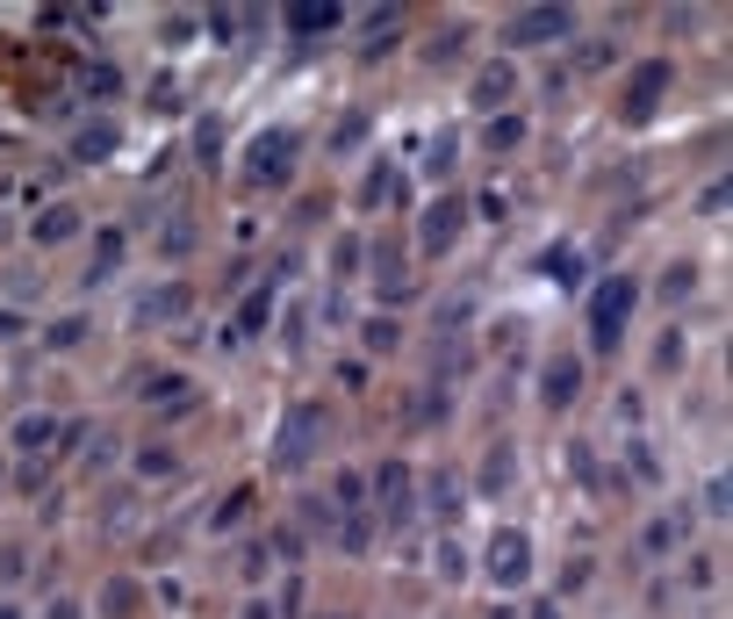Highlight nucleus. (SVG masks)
I'll return each mask as SVG.
<instances>
[{
    "label": "nucleus",
    "mask_w": 733,
    "mask_h": 619,
    "mask_svg": "<svg viewBox=\"0 0 733 619\" xmlns=\"http://www.w3.org/2000/svg\"><path fill=\"white\" fill-rule=\"evenodd\" d=\"M295 152H302V138L288 123L252 130V144H244V188H288L295 180Z\"/></svg>",
    "instance_id": "1"
},
{
    "label": "nucleus",
    "mask_w": 733,
    "mask_h": 619,
    "mask_svg": "<svg viewBox=\"0 0 733 619\" xmlns=\"http://www.w3.org/2000/svg\"><path fill=\"white\" fill-rule=\"evenodd\" d=\"M640 310V281L633 274H604L598 296H590V339H598V353H611V346L625 339V317Z\"/></svg>",
    "instance_id": "2"
},
{
    "label": "nucleus",
    "mask_w": 733,
    "mask_h": 619,
    "mask_svg": "<svg viewBox=\"0 0 733 619\" xmlns=\"http://www.w3.org/2000/svg\"><path fill=\"white\" fill-rule=\"evenodd\" d=\"M317 440H324V403H295V411L281 418V432H273V468L302 476L310 455H317Z\"/></svg>",
    "instance_id": "3"
},
{
    "label": "nucleus",
    "mask_w": 733,
    "mask_h": 619,
    "mask_svg": "<svg viewBox=\"0 0 733 619\" xmlns=\"http://www.w3.org/2000/svg\"><path fill=\"white\" fill-rule=\"evenodd\" d=\"M482 577L496 583V591H518V583L532 577V540L518 533V526H496V533H489V548H482Z\"/></svg>",
    "instance_id": "4"
},
{
    "label": "nucleus",
    "mask_w": 733,
    "mask_h": 619,
    "mask_svg": "<svg viewBox=\"0 0 733 619\" xmlns=\"http://www.w3.org/2000/svg\"><path fill=\"white\" fill-rule=\"evenodd\" d=\"M461 231H468V202L446 188V194H432V202H424V217H418V252H432V260H439V252L461 246Z\"/></svg>",
    "instance_id": "5"
},
{
    "label": "nucleus",
    "mask_w": 733,
    "mask_h": 619,
    "mask_svg": "<svg viewBox=\"0 0 733 619\" xmlns=\"http://www.w3.org/2000/svg\"><path fill=\"white\" fill-rule=\"evenodd\" d=\"M72 238H87V217H80V202H66V194L29 217V246L37 252H58V246H72Z\"/></svg>",
    "instance_id": "6"
},
{
    "label": "nucleus",
    "mask_w": 733,
    "mask_h": 619,
    "mask_svg": "<svg viewBox=\"0 0 733 619\" xmlns=\"http://www.w3.org/2000/svg\"><path fill=\"white\" fill-rule=\"evenodd\" d=\"M575 397H583V353H546L540 368V411H575Z\"/></svg>",
    "instance_id": "7"
},
{
    "label": "nucleus",
    "mask_w": 733,
    "mask_h": 619,
    "mask_svg": "<svg viewBox=\"0 0 733 619\" xmlns=\"http://www.w3.org/2000/svg\"><path fill=\"white\" fill-rule=\"evenodd\" d=\"M662 94H669V58H640L633 80H625V109H619V116H625V123H640V116H647Z\"/></svg>",
    "instance_id": "8"
},
{
    "label": "nucleus",
    "mask_w": 733,
    "mask_h": 619,
    "mask_svg": "<svg viewBox=\"0 0 733 619\" xmlns=\"http://www.w3.org/2000/svg\"><path fill=\"white\" fill-rule=\"evenodd\" d=\"M194 310V289L188 281H159V289H144V303H130V325H173V317Z\"/></svg>",
    "instance_id": "9"
},
{
    "label": "nucleus",
    "mask_w": 733,
    "mask_h": 619,
    "mask_svg": "<svg viewBox=\"0 0 733 619\" xmlns=\"http://www.w3.org/2000/svg\"><path fill=\"white\" fill-rule=\"evenodd\" d=\"M180 447L173 440H144V447H130V482H173L180 476Z\"/></svg>",
    "instance_id": "10"
},
{
    "label": "nucleus",
    "mask_w": 733,
    "mask_h": 619,
    "mask_svg": "<svg viewBox=\"0 0 733 619\" xmlns=\"http://www.w3.org/2000/svg\"><path fill=\"white\" fill-rule=\"evenodd\" d=\"M374 519H410V461H381L374 468Z\"/></svg>",
    "instance_id": "11"
},
{
    "label": "nucleus",
    "mask_w": 733,
    "mask_h": 619,
    "mask_svg": "<svg viewBox=\"0 0 733 619\" xmlns=\"http://www.w3.org/2000/svg\"><path fill=\"white\" fill-rule=\"evenodd\" d=\"M51 447H58V418H51V411H22V418H14V455H29V461H58Z\"/></svg>",
    "instance_id": "12"
},
{
    "label": "nucleus",
    "mask_w": 733,
    "mask_h": 619,
    "mask_svg": "<svg viewBox=\"0 0 733 619\" xmlns=\"http://www.w3.org/2000/svg\"><path fill=\"white\" fill-rule=\"evenodd\" d=\"M575 29L569 8H540V14H511V43H561Z\"/></svg>",
    "instance_id": "13"
},
{
    "label": "nucleus",
    "mask_w": 733,
    "mask_h": 619,
    "mask_svg": "<svg viewBox=\"0 0 733 619\" xmlns=\"http://www.w3.org/2000/svg\"><path fill=\"white\" fill-rule=\"evenodd\" d=\"M252 511H259V490H252V482H231V490L217 497V511H209V533H217V540H223V533H238Z\"/></svg>",
    "instance_id": "14"
},
{
    "label": "nucleus",
    "mask_w": 733,
    "mask_h": 619,
    "mask_svg": "<svg viewBox=\"0 0 733 619\" xmlns=\"http://www.w3.org/2000/svg\"><path fill=\"white\" fill-rule=\"evenodd\" d=\"M395 43H403V14H395V8H374V22L360 29V66H374V58H389Z\"/></svg>",
    "instance_id": "15"
},
{
    "label": "nucleus",
    "mask_w": 733,
    "mask_h": 619,
    "mask_svg": "<svg viewBox=\"0 0 733 619\" xmlns=\"http://www.w3.org/2000/svg\"><path fill=\"white\" fill-rule=\"evenodd\" d=\"M511 94H518V66H511V58H496V66H482V72H475V109L496 116Z\"/></svg>",
    "instance_id": "16"
},
{
    "label": "nucleus",
    "mask_w": 733,
    "mask_h": 619,
    "mask_svg": "<svg viewBox=\"0 0 733 619\" xmlns=\"http://www.w3.org/2000/svg\"><path fill=\"white\" fill-rule=\"evenodd\" d=\"M122 246H130V231L122 223H109V231H94V260H87V289H101V281L122 267Z\"/></svg>",
    "instance_id": "17"
},
{
    "label": "nucleus",
    "mask_w": 733,
    "mask_h": 619,
    "mask_svg": "<svg viewBox=\"0 0 733 619\" xmlns=\"http://www.w3.org/2000/svg\"><path fill=\"white\" fill-rule=\"evenodd\" d=\"M339 22H345V8H331V0H310V8H288L281 14L288 37H324V29H339Z\"/></svg>",
    "instance_id": "18"
},
{
    "label": "nucleus",
    "mask_w": 733,
    "mask_h": 619,
    "mask_svg": "<svg viewBox=\"0 0 733 619\" xmlns=\"http://www.w3.org/2000/svg\"><path fill=\"white\" fill-rule=\"evenodd\" d=\"M395 180H403V173H395L389 159H374V166H366V173H360L353 202H360V209H381V202H395V194H403V188H395Z\"/></svg>",
    "instance_id": "19"
},
{
    "label": "nucleus",
    "mask_w": 733,
    "mask_h": 619,
    "mask_svg": "<svg viewBox=\"0 0 733 619\" xmlns=\"http://www.w3.org/2000/svg\"><path fill=\"white\" fill-rule=\"evenodd\" d=\"M691 289H697V260H676V267H662V281H654V303L683 310V303H691Z\"/></svg>",
    "instance_id": "20"
},
{
    "label": "nucleus",
    "mask_w": 733,
    "mask_h": 619,
    "mask_svg": "<svg viewBox=\"0 0 733 619\" xmlns=\"http://www.w3.org/2000/svg\"><path fill=\"white\" fill-rule=\"evenodd\" d=\"M374 533H381L374 505H360V511H339V548H345V555H366V548H374Z\"/></svg>",
    "instance_id": "21"
},
{
    "label": "nucleus",
    "mask_w": 733,
    "mask_h": 619,
    "mask_svg": "<svg viewBox=\"0 0 733 619\" xmlns=\"http://www.w3.org/2000/svg\"><path fill=\"white\" fill-rule=\"evenodd\" d=\"M360 346L366 353H395V346H403V317H389V310H374V317H360Z\"/></svg>",
    "instance_id": "22"
},
{
    "label": "nucleus",
    "mask_w": 733,
    "mask_h": 619,
    "mask_svg": "<svg viewBox=\"0 0 733 619\" xmlns=\"http://www.w3.org/2000/svg\"><path fill=\"white\" fill-rule=\"evenodd\" d=\"M72 346H87V310H66L43 325V353H72Z\"/></svg>",
    "instance_id": "23"
},
{
    "label": "nucleus",
    "mask_w": 733,
    "mask_h": 619,
    "mask_svg": "<svg viewBox=\"0 0 733 619\" xmlns=\"http://www.w3.org/2000/svg\"><path fill=\"white\" fill-rule=\"evenodd\" d=\"M482 144H489V152H518V144H525V116L496 109V116H489V130H482Z\"/></svg>",
    "instance_id": "24"
},
{
    "label": "nucleus",
    "mask_w": 733,
    "mask_h": 619,
    "mask_svg": "<svg viewBox=\"0 0 733 619\" xmlns=\"http://www.w3.org/2000/svg\"><path fill=\"white\" fill-rule=\"evenodd\" d=\"M194 246H202V223H194L188 217V209H180V217L173 223H165V238H159V252H165V260H188V252Z\"/></svg>",
    "instance_id": "25"
},
{
    "label": "nucleus",
    "mask_w": 733,
    "mask_h": 619,
    "mask_svg": "<svg viewBox=\"0 0 733 619\" xmlns=\"http://www.w3.org/2000/svg\"><path fill=\"white\" fill-rule=\"evenodd\" d=\"M432 519L439 526H461V482H453V468H439V476H432Z\"/></svg>",
    "instance_id": "26"
},
{
    "label": "nucleus",
    "mask_w": 733,
    "mask_h": 619,
    "mask_svg": "<svg viewBox=\"0 0 733 619\" xmlns=\"http://www.w3.org/2000/svg\"><path fill=\"white\" fill-rule=\"evenodd\" d=\"M511 461H518V447H511V440H496V447H489V461H482V497L511 490Z\"/></svg>",
    "instance_id": "27"
},
{
    "label": "nucleus",
    "mask_w": 733,
    "mask_h": 619,
    "mask_svg": "<svg viewBox=\"0 0 733 619\" xmlns=\"http://www.w3.org/2000/svg\"><path fill=\"white\" fill-rule=\"evenodd\" d=\"M51 468H58V461H14V468H8V490H14V497H43V490H51Z\"/></svg>",
    "instance_id": "28"
},
{
    "label": "nucleus",
    "mask_w": 733,
    "mask_h": 619,
    "mask_svg": "<svg viewBox=\"0 0 733 619\" xmlns=\"http://www.w3.org/2000/svg\"><path fill=\"white\" fill-rule=\"evenodd\" d=\"M676 540H683V519H669V511H662V519H647V526H640V555H669Z\"/></svg>",
    "instance_id": "29"
},
{
    "label": "nucleus",
    "mask_w": 733,
    "mask_h": 619,
    "mask_svg": "<svg viewBox=\"0 0 733 619\" xmlns=\"http://www.w3.org/2000/svg\"><path fill=\"white\" fill-rule=\"evenodd\" d=\"M453 159H461V138H453V130H439L432 152H424V180H453Z\"/></svg>",
    "instance_id": "30"
},
{
    "label": "nucleus",
    "mask_w": 733,
    "mask_h": 619,
    "mask_svg": "<svg viewBox=\"0 0 733 619\" xmlns=\"http://www.w3.org/2000/svg\"><path fill=\"white\" fill-rule=\"evenodd\" d=\"M267 317H273V289H252V296L238 303V331H244V339H259V331H267Z\"/></svg>",
    "instance_id": "31"
},
{
    "label": "nucleus",
    "mask_w": 733,
    "mask_h": 619,
    "mask_svg": "<svg viewBox=\"0 0 733 619\" xmlns=\"http://www.w3.org/2000/svg\"><path fill=\"white\" fill-rule=\"evenodd\" d=\"M22 577H29V540H0V591H14Z\"/></svg>",
    "instance_id": "32"
},
{
    "label": "nucleus",
    "mask_w": 733,
    "mask_h": 619,
    "mask_svg": "<svg viewBox=\"0 0 733 619\" xmlns=\"http://www.w3.org/2000/svg\"><path fill=\"white\" fill-rule=\"evenodd\" d=\"M137 598H144V591H137L130 577H109V591H101V612H109V619H130Z\"/></svg>",
    "instance_id": "33"
},
{
    "label": "nucleus",
    "mask_w": 733,
    "mask_h": 619,
    "mask_svg": "<svg viewBox=\"0 0 733 619\" xmlns=\"http://www.w3.org/2000/svg\"><path fill=\"white\" fill-rule=\"evenodd\" d=\"M87 94H94V101H116V94H122V72L109 66V58H94V66H87Z\"/></svg>",
    "instance_id": "34"
},
{
    "label": "nucleus",
    "mask_w": 733,
    "mask_h": 619,
    "mask_svg": "<svg viewBox=\"0 0 733 619\" xmlns=\"http://www.w3.org/2000/svg\"><path fill=\"white\" fill-rule=\"evenodd\" d=\"M331 519H339V505H331L324 490H317V497H302V526H310V533H331Z\"/></svg>",
    "instance_id": "35"
},
{
    "label": "nucleus",
    "mask_w": 733,
    "mask_h": 619,
    "mask_svg": "<svg viewBox=\"0 0 733 619\" xmlns=\"http://www.w3.org/2000/svg\"><path fill=\"white\" fill-rule=\"evenodd\" d=\"M683 368V331H662L654 339V375H676Z\"/></svg>",
    "instance_id": "36"
},
{
    "label": "nucleus",
    "mask_w": 733,
    "mask_h": 619,
    "mask_svg": "<svg viewBox=\"0 0 733 619\" xmlns=\"http://www.w3.org/2000/svg\"><path fill=\"white\" fill-rule=\"evenodd\" d=\"M611 58H619V43H611V37H590L583 51H575V66H583V72H604Z\"/></svg>",
    "instance_id": "37"
},
{
    "label": "nucleus",
    "mask_w": 733,
    "mask_h": 619,
    "mask_svg": "<svg viewBox=\"0 0 733 619\" xmlns=\"http://www.w3.org/2000/svg\"><path fill=\"white\" fill-rule=\"evenodd\" d=\"M366 138V116H339V130H331V152H360Z\"/></svg>",
    "instance_id": "38"
},
{
    "label": "nucleus",
    "mask_w": 733,
    "mask_h": 619,
    "mask_svg": "<svg viewBox=\"0 0 733 619\" xmlns=\"http://www.w3.org/2000/svg\"><path fill=\"white\" fill-rule=\"evenodd\" d=\"M238 569H244V583H259V577H267V569H273V548H267V540H252Z\"/></svg>",
    "instance_id": "39"
},
{
    "label": "nucleus",
    "mask_w": 733,
    "mask_h": 619,
    "mask_svg": "<svg viewBox=\"0 0 733 619\" xmlns=\"http://www.w3.org/2000/svg\"><path fill=\"white\" fill-rule=\"evenodd\" d=\"M705 511H712V526H726V476L720 468L705 476Z\"/></svg>",
    "instance_id": "40"
},
{
    "label": "nucleus",
    "mask_w": 733,
    "mask_h": 619,
    "mask_svg": "<svg viewBox=\"0 0 733 619\" xmlns=\"http://www.w3.org/2000/svg\"><path fill=\"white\" fill-rule=\"evenodd\" d=\"M633 476L640 482H662V455H654L647 440H633Z\"/></svg>",
    "instance_id": "41"
},
{
    "label": "nucleus",
    "mask_w": 733,
    "mask_h": 619,
    "mask_svg": "<svg viewBox=\"0 0 733 619\" xmlns=\"http://www.w3.org/2000/svg\"><path fill=\"white\" fill-rule=\"evenodd\" d=\"M353 267H360V238H339V246H331V274H353Z\"/></svg>",
    "instance_id": "42"
},
{
    "label": "nucleus",
    "mask_w": 733,
    "mask_h": 619,
    "mask_svg": "<svg viewBox=\"0 0 733 619\" xmlns=\"http://www.w3.org/2000/svg\"><path fill=\"white\" fill-rule=\"evenodd\" d=\"M109 144H116V123H94V130H87V138H80V152H87V159H101V152H109Z\"/></svg>",
    "instance_id": "43"
},
{
    "label": "nucleus",
    "mask_w": 733,
    "mask_h": 619,
    "mask_svg": "<svg viewBox=\"0 0 733 619\" xmlns=\"http://www.w3.org/2000/svg\"><path fill=\"white\" fill-rule=\"evenodd\" d=\"M583 583H590V555H575V562L561 569V591H583Z\"/></svg>",
    "instance_id": "44"
},
{
    "label": "nucleus",
    "mask_w": 733,
    "mask_h": 619,
    "mask_svg": "<svg viewBox=\"0 0 733 619\" xmlns=\"http://www.w3.org/2000/svg\"><path fill=\"white\" fill-rule=\"evenodd\" d=\"M712 577H720V569H712L705 555H691V591H712Z\"/></svg>",
    "instance_id": "45"
},
{
    "label": "nucleus",
    "mask_w": 733,
    "mask_h": 619,
    "mask_svg": "<svg viewBox=\"0 0 733 619\" xmlns=\"http://www.w3.org/2000/svg\"><path fill=\"white\" fill-rule=\"evenodd\" d=\"M43 619H80V598H51V612Z\"/></svg>",
    "instance_id": "46"
},
{
    "label": "nucleus",
    "mask_w": 733,
    "mask_h": 619,
    "mask_svg": "<svg viewBox=\"0 0 733 619\" xmlns=\"http://www.w3.org/2000/svg\"><path fill=\"white\" fill-rule=\"evenodd\" d=\"M525 619H561V606H554V598H532V606H525Z\"/></svg>",
    "instance_id": "47"
},
{
    "label": "nucleus",
    "mask_w": 733,
    "mask_h": 619,
    "mask_svg": "<svg viewBox=\"0 0 733 619\" xmlns=\"http://www.w3.org/2000/svg\"><path fill=\"white\" fill-rule=\"evenodd\" d=\"M0 619H29V612H22V598H0Z\"/></svg>",
    "instance_id": "48"
},
{
    "label": "nucleus",
    "mask_w": 733,
    "mask_h": 619,
    "mask_svg": "<svg viewBox=\"0 0 733 619\" xmlns=\"http://www.w3.org/2000/svg\"><path fill=\"white\" fill-rule=\"evenodd\" d=\"M244 619H273V606H267V598H252V606H244Z\"/></svg>",
    "instance_id": "49"
},
{
    "label": "nucleus",
    "mask_w": 733,
    "mask_h": 619,
    "mask_svg": "<svg viewBox=\"0 0 733 619\" xmlns=\"http://www.w3.org/2000/svg\"><path fill=\"white\" fill-rule=\"evenodd\" d=\"M8 331H22V325H14V317H8V310H0V339H8Z\"/></svg>",
    "instance_id": "50"
},
{
    "label": "nucleus",
    "mask_w": 733,
    "mask_h": 619,
    "mask_svg": "<svg viewBox=\"0 0 733 619\" xmlns=\"http://www.w3.org/2000/svg\"><path fill=\"white\" fill-rule=\"evenodd\" d=\"M8 468H14V461H8V455H0V490H8Z\"/></svg>",
    "instance_id": "51"
},
{
    "label": "nucleus",
    "mask_w": 733,
    "mask_h": 619,
    "mask_svg": "<svg viewBox=\"0 0 733 619\" xmlns=\"http://www.w3.org/2000/svg\"><path fill=\"white\" fill-rule=\"evenodd\" d=\"M489 619H518V612H511V606H496V612H489Z\"/></svg>",
    "instance_id": "52"
}]
</instances>
